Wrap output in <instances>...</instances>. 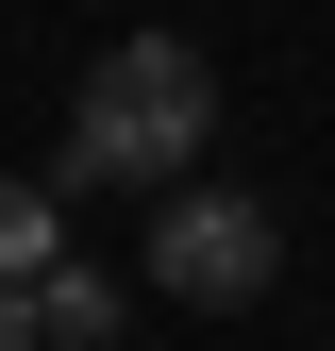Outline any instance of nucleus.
Listing matches in <instances>:
<instances>
[{
    "label": "nucleus",
    "instance_id": "5",
    "mask_svg": "<svg viewBox=\"0 0 335 351\" xmlns=\"http://www.w3.org/2000/svg\"><path fill=\"white\" fill-rule=\"evenodd\" d=\"M0 351H34V285H0Z\"/></svg>",
    "mask_w": 335,
    "mask_h": 351
},
{
    "label": "nucleus",
    "instance_id": "1",
    "mask_svg": "<svg viewBox=\"0 0 335 351\" xmlns=\"http://www.w3.org/2000/svg\"><path fill=\"white\" fill-rule=\"evenodd\" d=\"M218 151V67L201 34H117L67 101V184H185Z\"/></svg>",
    "mask_w": 335,
    "mask_h": 351
},
{
    "label": "nucleus",
    "instance_id": "2",
    "mask_svg": "<svg viewBox=\"0 0 335 351\" xmlns=\"http://www.w3.org/2000/svg\"><path fill=\"white\" fill-rule=\"evenodd\" d=\"M285 268V217L251 184H151V285L168 301H218V318H251Z\"/></svg>",
    "mask_w": 335,
    "mask_h": 351
},
{
    "label": "nucleus",
    "instance_id": "4",
    "mask_svg": "<svg viewBox=\"0 0 335 351\" xmlns=\"http://www.w3.org/2000/svg\"><path fill=\"white\" fill-rule=\"evenodd\" d=\"M51 251H67V167L51 184H0V285H34Z\"/></svg>",
    "mask_w": 335,
    "mask_h": 351
},
{
    "label": "nucleus",
    "instance_id": "3",
    "mask_svg": "<svg viewBox=\"0 0 335 351\" xmlns=\"http://www.w3.org/2000/svg\"><path fill=\"white\" fill-rule=\"evenodd\" d=\"M101 335H117V285L51 251V268H34V351H101Z\"/></svg>",
    "mask_w": 335,
    "mask_h": 351
}]
</instances>
